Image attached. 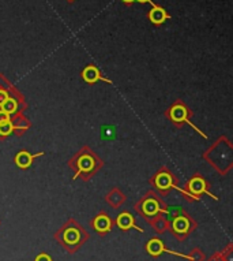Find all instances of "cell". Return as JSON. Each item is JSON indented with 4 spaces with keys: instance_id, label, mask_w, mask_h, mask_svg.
<instances>
[{
    "instance_id": "6da1fadb",
    "label": "cell",
    "mask_w": 233,
    "mask_h": 261,
    "mask_svg": "<svg viewBox=\"0 0 233 261\" xmlns=\"http://www.w3.org/2000/svg\"><path fill=\"white\" fill-rule=\"evenodd\" d=\"M104 164V160L89 145L82 146L67 162L68 168L74 172L72 179H81L83 182H88L94 175H97Z\"/></svg>"
},
{
    "instance_id": "7a4b0ae2",
    "label": "cell",
    "mask_w": 233,
    "mask_h": 261,
    "mask_svg": "<svg viewBox=\"0 0 233 261\" xmlns=\"http://www.w3.org/2000/svg\"><path fill=\"white\" fill-rule=\"evenodd\" d=\"M221 176L228 175L233 168V144L226 136H220L202 154Z\"/></svg>"
},
{
    "instance_id": "3957f363",
    "label": "cell",
    "mask_w": 233,
    "mask_h": 261,
    "mask_svg": "<svg viewBox=\"0 0 233 261\" xmlns=\"http://www.w3.org/2000/svg\"><path fill=\"white\" fill-rule=\"evenodd\" d=\"M53 238L68 254H75L89 241L90 236L85 227L74 218L67 219L53 234Z\"/></svg>"
},
{
    "instance_id": "277c9868",
    "label": "cell",
    "mask_w": 233,
    "mask_h": 261,
    "mask_svg": "<svg viewBox=\"0 0 233 261\" xmlns=\"http://www.w3.org/2000/svg\"><path fill=\"white\" fill-rule=\"evenodd\" d=\"M164 216L168 220V231L183 242L198 228V223L190 214L176 205H166Z\"/></svg>"
},
{
    "instance_id": "5b68a950",
    "label": "cell",
    "mask_w": 233,
    "mask_h": 261,
    "mask_svg": "<svg viewBox=\"0 0 233 261\" xmlns=\"http://www.w3.org/2000/svg\"><path fill=\"white\" fill-rule=\"evenodd\" d=\"M210 188H212V185L209 184V180L202 174L195 172L190 179L187 180L183 188L179 189V192L182 194V197H184V200L187 202H190V204L199 201L203 194H208V196L213 197L217 201L218 197L210 192Z\"/></svg>"
},
{
    "instance_id": "8992f818",
    "label": "cell",
    "mask_w": 233,
    "mask_h": 261,
    "mask_svg": "<svg viewBox=\"0 0 233 261\" xmlns=\"http://www.w3.org/2000/svg\"><path fill=\"white\" fill-rule=\"evenodd\" d=\"M166 205L168 204L162 200L158 193H156L154 190H149L143 197H140L139 201L135 202L134 208H135L136 214L149 223L156 215L164 214Z\"/></svg>"
},
{
    "instance_id": "52a82bcc",
    "label": "cell",
    "mask_w": 233,
    "mask_h": 261,
    "mask_svg": "<svg viewBox=\"0 0 233 261\" xmlns=\"http://www.w3.org/2000/svg\"><path fill=\"white\" fill-rule=\"evenodd\" d=\"M194 116V112L188 106H187L182 99H178L176 101L170 104L168 110L165 111V118L169 120L170 123H173L178 128H182L184 124H190L191 127L195 130L196 133L200 134L203 138H208L206 134H203L200 132V128H198L195 124L191 123V119Z\"/></svg>"
},
{
    "instance_id": "ba28073f",
    "label": "cell",
    "mask_w": 233,
    "mask_h": 261,
    "mask_svg": "<svg viewBox=\"0 0 233 261\" xmlns=\"http://www.w3.org/2000/svg\"><path fill=\"white\" fill-rule=\"evenodd\" d=\"M149 185L161 197L168 196L172 190H179V178L166 166L158 168V171L149 178Z\"/></svg>"
},
{
    "instance_id": "9c48e42d",
    "label": "cell",
    "mask_w": 233,
    "mask_h": 261,
    "mask_svg": "<svg viewBox=\"0 0 233 261\" xmlns=\"http://www.w3.org/2000/svg\"><path fill=\"white\" fill-rule=\"evenodd\" d=\"M90 227L93 228L94 231L97 232L100 237H105L106 234H109L114 227V220L109 216V214L106 211H101L90 219L89 222Z\"/></svg>"
},
{
    "instance_id": "30bf717a",
    "label": "cell",
    "mask_w": 233,
    "mask_h": 261,
    "mask_svg": "<svg viewBox=\"0 0 233 261\" xmlns=\"http://www.w3.org/2000/svg\"><path fill=\"white\" fill-rule=\"evenodd\" d=\"M81 77L82 80L86 82V84H89V85H93L96 82L98 81H104L108 82V84H112L110 80L105 78L102 75V73L100 71L96 64H88L86 67H83V70L81 71Z\"/></svg>"
},
{
    "instance_id": "8fae6325",
    "label": "cell",
    "mask_w": 233,
    "mask_h": 261,
    "mask_svg": "<svg viewBox=\"0 0 233 261\" xmlns=\"http://www.w3.org/2000/svg\"><path fill=\"white\" fill-rule=\"evenodd\" d=\"M114 226L119 227L122 231H130L132 228H135L139 232H143V230L136 224V219L127 211L122 212L118 218L114 219Z\"/></svg>"
},
{
    "instance_id": "7c38bea8",
    "label": "cell",
    "mask_w": 233,
    "mask_h": 261,
    "mask_svg": "<svg viewBox=\"0 0 233 261\" xmlns=\"http://www.w3.org/2000/svg\"><path fill=\"white\" fill-rule=\"evenodd\" d=\"M104 198H105L106 204L109 206H112V208H114V210L122 208V205H123L124 202H126V200H127L126 194L120 190V188H112L109 192L106 193Z\"/></svg>"
},
{
    "instance_id": "4fadbf2b",
    "label": "cell",
    "mask_w": 233,
    "mask_h": 261,
    "mask_svg": "<svg viewBox=\"0 0 233 261\" xmlns=\"http://www.w3.org/2000/svg\"><path fill=\"white\" fill-rule=\"evenodd\" d=\"M11 123H13L14 128L13 133H15V136H18V137H21L22 134H25L30 128V126H32L30 120L22 115V112L11 115Z\"/></svg>"
},
{
    "instance_id": "5bb4252c",
    "label": "cell",
    "mask_w": 233,
    "mask_h": 261,
    "mask_svg": "<svg viewBox=\"0 0 233 261\" xmlns=\"http://www.w3.org/2000/svg\"><path fill=\"white\" fill-rule=\"evenodd\" d=\"M43 154L44 152H40V153L36 154H30L27 150H19V152L15 154L14 162H15V164H17L21 170H27V168L32 166V163H33L34 159L40 158V156H43Z\"/></svg>"
},
{
    "instance_id": "9a60e30c",
    "label": "cell",
    "mask_w": 233,
    "mask_h": 261,
    "mask_svg": "<svg viewBox=\"0 0 233 261\" xmlns=\"http://www.w3.org/2000/svg\"><path fill=\"white\" fill-rule=\"evenodd\" d=\"M148 18L153 25L160 26L165 21H168L170 18V15L168 14V11H166L165 9H162V7H160V6L157 5H153L152 10H150L148 14Z\"/></svg>"
},
{
    "instance_id": "2e32d148",
    "label": "cell",
    "mask_w": 233,
    "mask_h": 261,
    "mask_svg": "<svg viewBox=\"0 0 233 261\" xmlns=\"http://www.w3.org/2000/svg\"><path fill=\"white\" fill-rule=\"evenodd\" d=\"M144 249H146V252L150 254L152 257H160L162 253L166 252V248L162 240L160 238H152V240H149V242L144 245Z\"/></svg>"
},
{
    "instance_id": "e0dca14e",
    "label": "cell",
    "mask_w": 233,
    "mask_h": 261,
    "mask_svg": "<svg viewBox=\"0 0 233 261\" xmlns=\"http://www.w3.org/2000/svg\"><path fill=\"white\" fill-rule=\"evenodd\" d=\"M149 224L152 226L153 231L157 232L158 236H162L168 231V220L165 219L164 214H158L156 215L154 218L149 222Z\"/></svg>"
},
{
    "instance_id": "ac0fdd59",
    "label": "cell",
    "mask_w": 233,
    "mask_h": 261,
    "mask_svg": "<svg viewBox=\"0 0 233 261\" xmlns=\"http://www.w3.org/2000/svg\"><path fill=\"white\" fill-rule=\"evenodd\" d=\"M187 256V260L190 261H206V254L200 248H192Z\"/></svg>"
},
{
    "instance_id": "d6986e66",
    "label": "cell",
    "mask_w": 233,
    "mask_h": 261,
    "mask_svg": "<svg viewBox=\"0 0 233 261\" xmlns=\"http://www.w3.org/2000/svg\"><path fill=\"white\" fill-rule=\"evenodd\" d=\"M14 132L13 123H11V119L9 122H5V123H0V140H6V138L11 136Z\"/></svg>"
},
{
    "instance_id": "ffe728a7",
    "label": "cell",
    "mask_w": 233,
    "mask_h": 261,
    "mask_svg": "<svg viewBox=\"0 0 233 261\" xmlns=\"http://www.w3.org/2000/svg\"><path fill=\"white\" fill-rule=\"evenodd\" d=\"M221 256L224 258V261H233V244L229 242L222 250H221Z\"/></svg>"
},
{
    "instance_id": "44dd1931",
    "label": "cell",
    "mask_w": 233,
    "mask_h": 261,
    "mask_svg": "<svg viewBox=\"0 0 233 261\" xmlns=\"http://www.w3.org/2000/svg\"><path fill=\"white\" fill-rule=\"evenodd\" d=\"M34 261H53V260H52V257L49 256V254H47V253H40V254L34 258Z\"/></svg>"
},
{
    "instance_id": "7402d4cb",
    "label": "cell",
    "mask_w": 233,
    "mask_h": 261,
    "mask_svg": "<svg viewBox=\"0 0 233 261\" xmlns=\"http://www.w3.org/2000/svg\"><path fill=\"white\" fill-rule=\"evenodd\" d=\"M11 119V116L7 114L6 111H3V110H0V123H5V122H9V120Z\"/></svg>"
},
{
    "instance_id": "603a6c76",
    "label": "cell",
    "mask_w": 233,
    "mask_h": 261,
    "mask_svg": "<svg viewBox=\"0 0 233 261\" xmlns=\"http://www.w3.org/2000/svg\"><path fill=\"white\" fill-rule=\"evenodd\" d=\"M206 261H224V258H222V256H221L220 252H216L212 257L206 258Z\"/></svg>"
},
{
    "instance_id": "cb8c5ba5",
    "label": "cell",
    "mask_w": 233,
    "mask_h": 261,
    "mask_svg": "<svg viewBox=\"0 0 233 261\" xmlns=\"http://www.w3.org/2000/svg\"><path fill=\"white\" fill-rule=\"evenodd\" d=\"M122 2H123V3H124V5H126V6H131L132 3L135 2V0H122Z\"/></svg>"
},
{
    "instance_id": "d4e9b609",
    "label": "cell",
    "mask_w": 233,
    "mask_h": 261,
    "mask_svg": "<svg viewBox=\"0 0 233 261\" xmlns=\"http://www.w3.org/2000/svg\"><path fill=\"white\" fill-rule=\"evenodd\" d=\"M135 2H139V3H149V2H152V0H135Z\"/></svg>"
},
{
    "instance_id": "484cf974",
    "label": "cell",
    "mask_w": 233,
    "mask_h": 261,
    "mask_svg": "<svg viewBox=\"0 0 233 261\" xmlns=\"http://www.w3.org/2000/svg\"><path fill=\"white\" fill-rule=\"evenodd\" d=\"M68 2H74V0H68Z\"/></svg>"
}]
</instances>
